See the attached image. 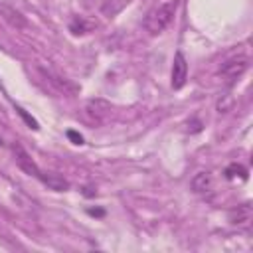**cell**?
I'll return each instance as SVG.
<instances>
[{"instance_id": "1", "label": "cell", "mask_w": 253, "mask_h": 253, "mask_svg": "<svg viewBox=\"0 0 253 253\" xmlns=\"http://www.w3.org/2000/svg\"><path fill=\"white\" fill-rule=\"evenodd\" d=\"M176 8H178V0H166L158 6H154L144 18V30L150 36H156V34L164 32L170 26V22L174 20Z\"/></svg>"}, {"instance_id": "2", "label": "cell", "mask_w": 253, "mask_h": 253, "mask_svg": "<svg viewBox=\"0 0 253 253\" xmlns=\"http://www.w3.org/2000/svg\"><path fill=\"white\" fill-rule=\"evenodd\" d=\"M247 65H249V59H247L245 55L233 57V59H229V61H225V63L221 65L219 75H221V77H223L227 83H231V81H235L237 77H241V75L245 73Z\"/></svg>"}, {"instance_id": "3", "label": "cell", "mask_w": 253, "mask_h": 253, "mask_svg": "<svg viewBox=\"0 0 253 253\" xmlns=\"http://www.w3.org/2000/svg\"><path fill=\"white\" fill-rule=\"evenodd\" d=\"M14 158H16V164H18V168H20L22 172H26L28 176L40 178L42 170H40V166L34 162V158L28 154V150H26L24 146H20V144L14 146Z\"/></svg>"}, {"instance_id": "4", "label": "cell", "mask_w": 253, "mask_h": 253, "mask_svg": "<svg viewBox=\"0 0 253 253\" xmlns=\"http://www.w3.org/2000/svg\"><path fill=\"white\" fill-rule=\"evenodd\" d=\"M186 79H188V61H186L182 51H176L174 63H172V87L182 89Z\"/></svg>"}, {"instance_id": "5", "label": "cell", "mask_w": 253, "mask_h": 253, "mask_svg": "<svg viewBox=\"0 0 253 253\" xmlns=\"http://www.w3.org/2000/svg\"><path fill=\"white\" fill-rule=\"evenodd\" d=\"M109 113H111V105H109L105 99H91V101H87V105H85V115H87L89 119L97 121V123H101Z\"/></svg>"}, {"instance_id": "6", "label": "cell", "mask_w": 253, "mask_h": 253, "mask_svg": "<svg viewBox=\"0 0 253 253\" xmlns=\"http://www.w3.org/2000/svg\"><path fill=\"white\" fill-rule=\"evenodd\" d=\"M38 180H42L53 192H65V190H69V182L65 178H61L59 174H53V172H42Z\"/></svg>"}, {"instance_id": "7", "label": "cell", "mask_w": 253, "mask_h": 253, "mask_svg": "<svg viewBox=\"0 0 253 253\" xmlns=\"http://www.w3.org/2000/svg\"><path fill=\"white\" fill-rule=\"evenodd\" d=\"M190 188H192V192H196V194H206V192H210V190L213 188V178H211V174H210V172H198V174L192 178Z\"/></svg>"}, {"instance_id": "8", "label": "cell", "mask_w": 253, "mask_h": 253, "mask_svg": "<svg viewBox=\"0 0 253 253\" xmlns=\"http://www.w3.org/2000/svg\"><path fill=\"white\" fill-rule=\"evenodd\" d=\"M229 221L237 227H247L249 221H251V206L249 204H243V206H237V210H233L229 213Z\"/></svg>"}, {"instance_id": "9", "label": "cell", "mask_w": 253, "mask_h": 253, "mask_svg": "<svg viewBox=\"0 0 253 253\" xmlns=\"http://www.w3.org/2000/svg\"><path fill=\"white\" fill-rule=\"evenodd\" d=\"M0 14L12 24V26H16V28H24L28 22H26V18L18 12V10H14V8H10V6H6V4H0Z\"/></svg>"}, {"instance_id": "10", "label": "cell", "mask_w": 253, "mask_h": 253, "mask_svg": "<svg viewBox=\"0 0 253 253\" xmlns=\"http://www.w3.org/2000/svg\"><path fill=\"white\" fill-rule=\"evenodd\" d=\"M241 178V180H245L247 178V170L241 166V164H229L227 168H225V178H229V180H233V178Z\"/></svg>"}, {"instance_id": "11", "label": "cell", "mask_w": 253, "mask_h": 253, "mask_svg": "<svg viewBox=\"0 0 253 253\" xmlns=\"http://www.w3.org/2000/svg\"><path fill=\"white\" fill-rule=\"evenodd\" d=\"M231 105H233V97H231V95H223V97L217 101V111H219V113H227Z\"/></svg>"}, {"instance_id": "12", "label": "cell", "mask_w": 253, "mask_h": 253, "mask_svg": "<svg viewBox=\"0 0 253 253\" xmlns=\"http://www.w3.org/2000/svg\"><path fill=\"white\" fill-rule=\"evenodd\" d=\"M16 111H18V113H20V115H22V117L26 119V123L30 125V128H38V123H36V121H34V119L30 117V115H26V111H24V109H20V107H16Z\"/></svg>"}, {"instance_id": "13", "label": "cell", "mask_w": 253, "mask_h": 253, "mask_svg": "<svg viewBox=\"0 0 253 253\" xmlns=\"http://www.w3.org/2000/svg\"><path fill=\"white\" fill-rule=\"evenodd\" d=\"M67 136H69L75 144H83V136H81V134H77L75 130H69V132H67Z\"/></svg>"}, {"instance_id": "14", "label": "cell", "mask_w": 253, "mask_h": 253, "mask_svg": "<svg viewBox=\"0 0 253 253\" xmlns=\"http://www.w3.org/2000/svg\"><path fill=\"white\" fill-rule=\"evenodd\" d=\"M83 194H85V196H95V192H91V188H85Z\"/></svg>"}]
</instances>
